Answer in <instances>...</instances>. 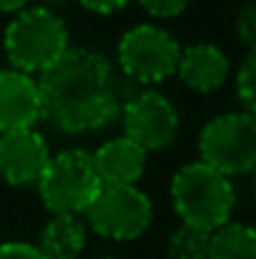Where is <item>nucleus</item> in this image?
Wrapping results in <instances>:
<instances>
[{
    "label": "nucleus",
    "instance_id": "nucleus-23",
    "mask_svg": "<svg viewBox=\"0 0 256 259\" xmlns=\"http://www.w3.org/2000/svg\"><path fill=\"white\" fill-rule=\"evenodd\" d=\"M100 259H116V257H100Z\"/></svg>",
    "mask_w": 256,
    "mask_h": 259
},
{
    "label": "nucleus",
    "instance_id": "nucleus-16",
    "mask_svg": "<svg viewBox=\"0 0 256 259\" xmlns=\"http://www.w3.org/2000/svg\"><path fill=\"white\" fill-rule=\"evenodd\" d=\"M236 96L244 111L256 116V53H246L236 71Z\"/></svg>",
    "mask_w": 256,
    "mask_h": 259
},
{
    "label": "nucleus",
    "instance_id": "nucleus-19",
    "mask_svg": "<svg viewBox=\"0 0 256 259\" xmlns=\"http://www.w3.org/2000/svg\"><path fill=\"white\" fill-rule=\"evenodd\" d=\"M0 259H45L35 244L28 242H5L0 244Z\"/></svg>",
    "mask_w": 256,
    "mask_h": 259
},
{
    "label": "nucleus",
    "instance_id": "nucleus-12",
    "mask_svg": "<svg viewBox=\"0 0 256 259\" xmlns=\"http://www.w3.org/2000/svg\"><path fill=\"white\" fill-rule=\"evenodd\" d=\"M146 156L148 154L128 136H116L90 154L103 186H136L146 171Z\"/></svg>",
    "mask_w": 256,
    "mask_h": 259
},
{
    "label": "nucleus",
    "instance_id": "nucleus-21",
    "mask_svg": "<svg viewBox=\"0 0 256 259\" xmlns=\"http://www.w3.org/2000/svg\"><path fill=\"white\" fill-rule=\"evenodd\" d=\"M30 0H0V13H20Z\"/></svg>",
    "mask_w": 256,
    "mask_h": 259
},
{
    "label": "nucleus",
    "instance_id": "nucleus-11",
    "mask_svg": "<svg viewBox=\"0 0 256 259\" xmlns=\"http://www.w3.org/2000/svg\"><path fill=\"white\" fill-rule=\"evenodd\" d=\"M231 73L229 56L214 43H193L181 48V61L176 76L181 83L196 93H214L226 86Z\"/></svg>",
    "mask_w": 256,
    "mask_h": 259
},
{
    "label": "nucleus",
    "instance_id": "nucleus-2",
    "mask_svg": "<svg viewBox=\"0 0 256 259\" xmlns=\"http://www.w3.org/2000/svg\"><path fill=\"white\" fill-rule=\"evenodd\" d=\"M171 201L181 224L214 234L231 222L236 189L226 174L198 159L176 171L171 181Z\"/></svg>",
    "mask_w": 256,
    "mask_h": 259
},
{
    "label": "nucleus",
    "instance_id": "nucleus-4",
    "mask_svg": "<svg viewBox=\"0 0 256 259\" xmlns=\"http://www.w3.org/2000/svg\"><path fill=\"white\" fill-rule=\"evenodd\" d=\"M103 184L95 174L93 159L88 151L66 149L50 156L45 171L38 181V191L43 204L53 214H71L78 217L90 209L98 199Z\"/></svg>",
    "mask_w": 256,
    "mask_h": 259
},
{
    "label": "nucleus",
    "instance_id": "nucleus-6",
    "mask_svg": "<svg viewBox=\"0 0 256 259\" xmlns=\"http://www.w3.org/2000/svg\"><path fill=\"white\" fill-rule=\"evenodd\" d=\"M181 46L166 28L141 23L128 28L118 40L121 73L133 83H161L178 71Z\"/></svg>",
    "mask_w": 256,
    "mask_h": 259
},
{
    "label": "nucleus",
    "instance_id": "nucleus-7",
    "mask_svg": "<svg viewBox=\"0 0 256 259\" xmlns=\"http://www.w3.org/2000/svg\"><path fill=\"white\" fill-rule=\"evenodd\" d=\"M85 222L103 239L131 242L151 227L153 204L138 186H103L85 211Z\"/></svg>",
    "mask_w": 256,
    "mask_h": 259
},
{
    "label": "nucleus",
    "instance_id": "nucleus-20",
    "mask_svg": "<svg viewBox=\"0 0 256 259\" xmlns=\"http://www.w3.org/2000/svg\"><path fill=\"white\" fill-rule=\"evenodd\" d=\"M85 10L90 13H98V15H111V13H118L123 10L131 0H78Z\"/></svg>",
    "mask_w": 256,
    "mask_h": 259
},
{
    "label": "nucleus",
    "instance_id": "nucleus-13",
    "mask_svg": "<svg viewBox=\"0 0 256 259\" xmlns=\"http://www.w3.org/2000/svg\"><path fill=\"white\" fill-rule=\"evenodd\" d=\"M88 229L78 217L53 214V219L40 229L38 249L45 259H78L85 249Z\"/></svg>",
    "mask_w": 256,
    "mask_h": 259
},
{
    "label": "nucleus",
    "instance_id": "nucleus-9",
    "mask_svg": "<svg viewBox=\"0 0 256 259\" xmlns=\"http://www.w3.org/2000/svg\"><path fill=\"white\" fill-rule=\"evenodd\" d=\"M48 161L50 149L35 128L0 136V176L10 186L38 184Z\"/></svg>",
    "mask_w": 256,
    "mask_h": 259
},
{
    "label": "nucleus",
    "instance_id": "nucleus-14",
    "mask_svg": "<svg viewBox=\"0 0 256 259\" xmlns=\"http://www.w3.org/2000/svg\"><path fill=\"white\" fill-rule=\"evenodd\" d=\"M209 259H256V229L244 222H229L211 234Z\"/></svg>",
    "mask_w": 256,
    "mask_h": 259
},
{
    "label": "nucleus",
    "instance_id": "nucleus-8",
    "mask_svg": "<svg viewBox=\"0 0 256 259\" xmlns=\"http://www.w3.org/2000/svg\"><path fill=\"white\" fill-rule=\"evenodd\" d=\"M178 126L176 106L159 91H141L123 103V136L136 141L146 154L171 146Z\"/></svg>",
    "mask_w": 256,
    "mask_h": 259
},
{
    "label": "nucleus",
    "instance_id": "nucleus-3",
    "mask_svg": "<svg viewBox=\"0 0 256 259\" xmlns=\"http://www.w3.org/2000/svg\"><path fill=\"white\" fill-rule=\"evenodd\" d=\"M5 56L15 71L28 76L48 71L71 46L66 20L43 5L23 8L5 28Z\"/></svg>",
    "mask_w": 256,
    "mask_h": 259
},
{
    "label": "nucleus",
    "instance_id": "nucleus-18",
    "mask_svg": "<svg viewBox=\"0 0 256 259\" xmlns=\"http://www.w3.org/2000/svg\"><path fill=\"white\" fill-rule=\"evenodd\" d=\"M141 8L156 18V20H169V18H176L181 15L186 8H188V0H138Z\"/></svg>",
    "mask_w": 256,
    "mask_h": 259
},
{
    "label": "nucleus",
    "instance_id": "nucleus-1",
    "mask_svg": "<svg viewBox=\"0 0 256 259\" xmlns=\"http://www.w3.org/2000/svg\"><path fill=\"white\" fill-rule=\"evenodd\" d=\"M38 86L43 118L68 136L108 126L126 103L113 63L90 48H68L40 73Z\"/></svg>",
    "mask_w": 256,
    "mask_h": 259
},
{
    "label": "nucleus",
    "instance_id": "nucleus-5",
    "mask_svg": "<svg viewBox=\"0 0 256 259\" xmlns=\"http://www.w3.org/2000/svg\"><path fill=\"white\" fill-rule=\"evenodd\" d=\"M201 161L216 171L244 176L256 171V116L246 111L211 118L198 136Z\"/></svg>",
    "mask_w": 256,
    "mask_h": 259
},
{
    "label": "nucleus",
    "instance_id": "nucleus-15",
    "mask_svg": "<svg viewBox=\"0 0 256 259\" xmlns=\"http://www.w3.org/2000/svg\"><path fill=\"white\" fill-rule=\"evenodd\" d=\"M169 259H209L211 254V234L196 227L181 224L169 237Z\"/></svg>",
    "mask_w": 256,
    "mask_h": 259
},
{
    "label": "nucleus",
    "instance_id": "nucleus-10",
    "mask_svg": "<svg viewBox=\"0 0 256 259\" xmlns=\"http://www.w3.org/2000/svg\"><path fill=\"white\" fill-rule=\"evenodd\" d=\"M43 118L40 86L23 71H0V136L28 131Z\"/></svg>",
    "mask_w": 256,
    "mask_h": 259
},
{
    "label": "nucleus",
    "instance_id": "nucleus-22",
    "mask_svg": "<svg viewBox=\"0 0 256 259\" xmlns=\"http://www.w3.org/2000/svg\"><path fill=\"white\" fill-rule=\"evenodd\" d=\"M254 194H256V171H254Z\"/></svg>",
    "mask_w": 256,
    "mask_h": 259
},
{
    "label": "nucleus",
    "instance_id": "nucleus-17",
    "mask_svg": "<svg viewBox=\"0 0 256 259\" xmlns=\"http://www.w3.org/2000/svg\"><path fill=\"white\" fill-rule=\"evenodd\" d=\"M236 35L249 53H256V0L246 3L236 15Z\"/></svg>",
    "mask_w": 256,
    "mask_h": 259
}]
</instances>
